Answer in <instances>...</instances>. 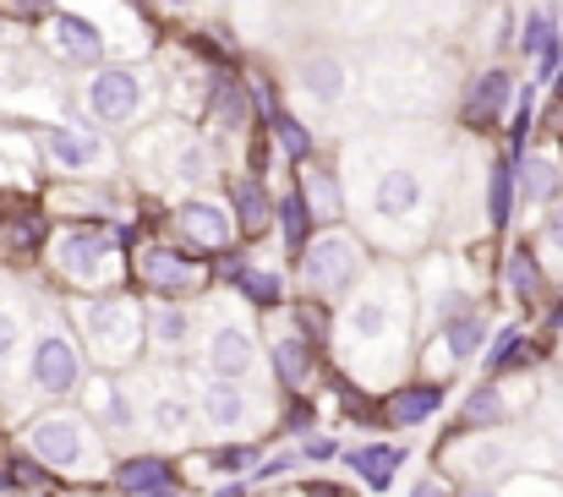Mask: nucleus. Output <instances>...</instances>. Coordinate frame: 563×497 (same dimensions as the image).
I'll return each instance as SVG.
<instances>
[{"mask_svg": "<svg viewBox=\"0 0 563 497\" xmlns=\"http://www.w3.org/2000/svg\"><path fill=\"white\" fill-rule=\"evenodd\" d=\"M559 93H563V82H559Z\"/></svg>", "mask_w": 563, "mask_h": 497, "instance_id": "nucleus-52", "label": "nucleus"}, {"mask_svg": "<svg viewBox=\"0 0 563 497\" xmlns=\"http://www.w3.org/2000/svg\"><path fill=\"white\" fill-rule=\"evenodd\" d=\"M38 143H44V165L60 169V175H99V169H110V148L88 126H49Z\"/></svg>", "mask_w": 563, "mask_h": 497, "instance_id": "nucleus-9", "label": "nucleus"}, {"mask_svg": "<svg viewBox=\"0 0 563 497\" xmlns=\"http://www.w3.org/2000/svg\"><path fill=\"white\" fill-rule=\"evenodd\" d=\"M0 241H5V252H33V246L44 241V213L11 208V213L0 219Z\"/></svg>", "mask_w": 563, "mask_h": 497, "instance_id": "nucleus-34", "label": "nucleus"}, {"mask_svg": "<svg viewBox=\"0 0 563 497\" xmlns=\"http://www.w3.org/2000/svg\"><path fill=\"white\" fill-rule=\"evenodd\" d=\"M27 454L44 460L55 476H88V465L99 460L93 421L82 410H49L27 427Z\"/></svg>", "mask_w": 563, "mask_h": 497, "instance_id": "nucleus-1", "label": "nucleus"}, {"mask_svg": "<svg viewBox=\"0 0 563 497\" xmlns=\"http://www.w3.org/2000/svg\"><path fill=\"white\" fill-rule=\"evenodd\" d=\"M465 497H515V493H504V487H471Z\"/></svg>", "mask_w": 563, "mask_h": 497, "instance_id": "nucleus-47", "label": "nucleus"}, {"mask_svg": "<svg viewBox=\"0 0 563 497\" xmlns=\"http://www.w3.org/2000/svg\"><path fill=\"white\" fill-rule=\"evenodd\" d=\"M504 421H509L504 388L487 377V383L471 388V399H465V410H460V421H454V438H465V432H493V427H504Z\"/></svg>", "mask_w": 563, "mask_h": 497, "instance_id": "nucleus-20", "label": "nucleus"}, {"mask_svg": "<svg viewBox=\"0 0 563 497\" xmlns=\"http://www.w3.org/2000/svg\"><path fill=\"white\" fill-rule=\"evenodd\" d=\"M312 497H345L340 487H312Z\"/></svg>", "mask_w": 563, "mask_h": 497, "instance_id": "nucleus-48", "label": "nucleus"}, {"mask_svg": "<svg viewBox=\"0 0 563 497\" xmlns=\"http://www.w3.org/2000/svg\"><path fill=\"white\" fill-rule=\"evenodd\" d=\"M526 350H531V344H526V333L504 329V333H498V344L487 350V372H509L515 361H526Z\"/></svg>", "mask_w": 563, "mask_h": 497, "instance_id": "nucleus-38", "label": "nucleus"}, {"mask_svg": "<svg viewBox=\"0 0 563 497\" xmlns=\"http://www.w3.org/2000/svg\"><path fill=\"white\" fill-rule=\"evenodd\" d=\"M301 197L312 202V213H318L323 224H334V219H340V208H345L340 180H334V169L329 165H307L301 169Z\"/></svg>", "mask_w": 563, "mask_h": 497, "instance_id": "nucleus-27", "label": "nucleus"}, {"mask_svg": "<svg viewBox=\"0 0 563 497\" xmlns=\"http://www.w3.org/2000/svg\"><path fill=\"white\" fill-rule=\"evenodd\" d=\"M394 290H383V296H362L351 312H345V344L351 350H373L383 344L388 333H394V301H388Z\"/></svg>", "mask_w": 563, "mask_h": 497, "instance_id": "nucleus-15", "label": "nucleus"}, {"mask_svg": "<svg viewBox=\"0 0 563 497\" xmlns=\"http://www.w3.org/2000/svg\"><path fill=\"white\" fill-rule=\"evenodd\" d=\"M176 224H181V235L197 241L202 252H219V246L230 241V208H219V202H208V197H187V202L176 208Z\"/></svg>", "mask_w": 563, "mask_h": 497, "instance_id": "nucleus-16", "label": "nucleus"}, {"mask_svg": "<svg viewBox=\"0 0 563 497\" xmlns=\"http://www.w3.org/2000/svg\"><path fill=\"white\" fill-rule=\"evenodd\" d=\"M520 49L537 60V82H553V71H559L563 60V33H559V5L553 0H542V5H531L526 11V33H520Z\"/></svg>", "mask_w": 563, "mask_h": 497, "instance_id": "nucleus-13", "label": "nucleus"}, {"mask_svg": "<svg viewBox=\"0 0 563 497\" xmlns=\"http://www.w3.org/2000/svg\"><path fill=\"white\" fill-rule=\"evenodd\" d=\"M405 497H454V487H449L443 476H421V482H416Z\"/></svg>", "mask_w": 563, "mask_h": 497, "instance_id": "nucleus-45", "label": "nucleus"}, {"mask_svg": "<svg viewBox=\"0 0 563 497\" xmlns=\"http://www.w3.org/2000/svg\"><path fill=\"white\" fill-rule=\"evenodd\" d=\"M55 268L71 279V285H88V290H99V285H110L115 279V268H121V257H115V241L104 235V230H66L60 241H55Z\"/></svg>", "mask_w": 563, "mask_h": 497, "instance_id": "nucleus-5", "label": "nucleus"}, {"mask_svg": "<svg viewBox=\"0 0 563 497\" xmlns=\"http://www.w3.org/2000/svg\"><path fill=\"white\" fill-rule=\"evenodd\" d=\"M318 344H323V339H307V333H274V339H268V355H274V372H279L285 388H301V383L312 377Z\"/></svg>", "mask_w": 563, "mask_h": 497, "instance_id": "nucleus-17", "label": "nucleus"}, {"mask_svg": "<svg viewBox=\"0 0 563 497\" xmlns=\"http://www.w3.org/2000/svg\"><path fill=\"white\" fill-rule=\"evenodd\" d=\"M213 115H219V126L241 132V126L252 121V93H246V82L219 77V82H213Z\"/></svg>", "mask_w": 563, "mask_h": 497, "instance_id": "nucleus-32", "label": "nucleus"}, {"mask_svg": "<svg viewBox=\"0 0 563 497\" xmlns=\"http://www.w3.org/2000/svg\"><path fill=\"white\" fill-rule=\"evenodd\" d=\"M301 460H307L301 449H285V454H268V460H263V465H257L252 476H257V482H274V476H285V471H296Z\"/></svg>", "mask_w": 563, "mask_h": 497, "instance_id": "nucleus-39", "label": "nucleus"}, {"mask_svg": "<svg viewBox=\"0 0 563 497\" xmlns=\"http://www.w3.org/2000/svg\"><path fill=\"white\" fill-rule=\"evenodd\" d=\"M154 339H159L165 350H187V339H191V312L187 307H176V301L159 307V312H154Z\"/></svg>", "mask_w": 563, "mask_h": 497, "instance_id": "nucleus-36", "label": "nucleus"}, {"mask_svg": "<svg viewBox=\"0 0 563 497\" xmlns=\"http://www.w3.org/2000/svg\"><path fill=\"white\" fill-rule=\"evenodd\" d=\"M515 191H520V165H515V159H493V165H487V224H493V230L509 224Z\"/></svg>", "mask_w": 563, "mask_h": 497, "instance_id": "nucleus-26", "label": "nucleus"}, {"mask_svg": "<svg viewBox=\"0 0 563 497\" xmlns=\"http://www.w3.org/2000/svg\"><path fill=\"white\" fill-rule=\"evenodd\" d=\"M345 460H351V471H356L373 493H383V487H394V471L405 465V449H394V443H362V449H351Z\"/></svg>", "mask_w": 563, "mask_h": 497, "instance_id": "nucleus-25", "label": "nucleus"}, {"mask_svg": "<svg viewBox=\"0 0 563 497\" xmlns=\"http://www.w3.org/2000/svg\"><path fill=\"white\" fill-rule=\"evenodd\" d=\"M148 432L165 438V443H187V432H191L187 394H165V399H154V405H148Z\"/></svg>", "mask_w": 563, "mask_h": 497, "instance_id": "nucleus-28", "label": "nucleus"}, {"mask_svg": "<svg viewBox=\"0 0 563 497\" xmlns=\"http://www.w3.org/2000/svg\"><path fill=\"white\" fill-rule=\"evenodd\" d=\"M219 497H246V487H219Z\"/></svg>", "mask_w": 563, "mask_h": 497, "instance_id": "nucleus-49", "label": "nucleus"}, {"mask_svg": "<svg viewBox=\"0 0 563 497\" xmlns=\"http://www.w3.org/2000/svg\"><path fill=\"white\" fill-rule=\"evenodd\" d=\"M93 416H99V427H110V438H132V432H137V405H132L126 388L110 383V377L93 383Z\"/></svg>", "mask_w": 563, "mask_h": 497, "instance_id": "nucleus-24", "label": "nucleus"}, {"mask_svg": "<svg viewBox=\"0 0 563 497\" xmlns=\"http://www.w3.org/2000/svg\"><path fill=\"white\" fill-rule=\"evenodd\" d=\"M27 377H33V388H38V394H49V399H66V394L82 383V355H77V344H71V339H66L60 329H44L38 339H33Z\"/></svg>", "mask_w": 563, "mask_h": 497, "instance_id": "nucleus-6", "label": "nucleus"}, {"mask_svg": "<svg viewBox=\"0 0 563 497\" xmlns=\"http://www.w3.org/2000/svg\"><path fill=\"white\" fill-rule=\"evenodd\" d=\"M443 460H454L460 465V476H476V482H498V476H509V471H520V449L493 427V432H465L454 449L443 443Z\"/></svg>", "mask_w": 563, "mask_h": 497, "instance_id": "nucleus-7", "label": "nucleus"}, {"mask_svg": "<svg viewBox=\"0 0 563 497\" xmlns=\"http://www.w3.org/2000/svg\"><path fill=\"white\" fill-rule=\"evenodd\" d=\"M246 388H241V377H213L208 388H202V416H208V427H219V432H230V427H246Z\"/></svg>", "mask_w": 563, "mask_h": 497, "instance_id": "nucleus-19", "label": "nucleus"}, {"mask_svg": "<svg viewBox=\"0 0 563 497\" xmlns=\"http://www.w3.org/2000/svg\"><path fill=\"white\" fill-rule=\"evenodd\" d=\"M208 366H213V377H246L252 366H257V344H252V333L246 329H213L208 339Z\"/></svg>", "mask_w": 563, "mask_h": 497, "instance_id": "nucleus-18", "label": "nucleus"}, {"mask_svg": "<svg viewBox=\"0 0 563 497\" xmlns=\"http://www.w3.org/2000/svg\"><path fill=\"white\" fill-rule=\"evenodd\" d=\"M44 44L66 60V66H104L110 55V38L93 16H77V11H55L49 27H44Z\"/></svg>", "mask_w": 563, "mask_h": 497, "instance_id": "nucleus-8", "label": "nucleus"}, {"mask_svg": "<svg viewBox=\"0 0 563 497\" xmlns=\"http://www.w3.org/2000/svg\"><path fill=\"white\" fill-rule=\"evenodd\" d=\"M82 99H88V115H93L99 126L126 132V126L143 115V104H148V77H143L137 66H93Z\"/></svg>", "mask_w": 563, "mask_h": 497, "instance_id": "nucleus-4", "label": "nucleus"}, {"mask_svg": "<svg viewBox=\"0 0 563 497\" xmlns=\"http://www.w3.org/2000/svg\"><path fill=\"white\" fill-rule=\"evenodd\" d=\"M509 99H515V71L487 66V71H476V77H471L465 104H460V121H465L471 132H487V126H498V121H504Z\"/></svg>", "mask_w": 563, "mask_h": 497, "instance_id": "nucleus-12", "label": "nucleus"}, {"mask_svg": "<svg viewBox=\"0 0 563 497\" xmlns=\"http://www.w3.org/2000/svg\"><path fill=\"white\" fill-rule=\"evenodd\" d=\"M224 274H230V285H235V290H241L246 301H257V307H274V301L285 296L279 274H263V268H252L246 257H235V263H230Z\"/></svg>", "mask_w": 563, "mask_h": 497, "instance_id": "nucleus-31", "label": "nucleus"}, {"mask_svg": "<svg viewBox=\"0 0 563 497\" xmlns=\"http://www.w3.org/2000/svg\"><path fill=\"white\" fill-rule=\"evenodd\" d=\"M148 497H176V493H170V487H159V493H148Z\"/></svg>", "mask_w": 563, "mask_h": 497, "instance_id": "nucleus-50", "label": "nucleus"}, {"mask_svg": "<svg viewBox=\"0 0 563 497\" xmlns=\"http://www.w3.org/2000/svg\"><path fill=\"white\" fill-rule=\"evenodd\" d=\"M301 454H307V465H318V460H334L340 449H334L329 438H307V443H301Z\"/></svg>", "mask_w": 563, "mask_h": 497, "instance_id": "nucleus-46", "label": "nucleus"}, {"mask_svg": "<svg viewBox=\"0 0 563 497\" xmlns=\"http://www.w3.org/2000/svg\"><path fill=\"white\" fill-rule=\"evenodd\" d=\"M542 241H548V252H553V263L563 268V202L548 213V224H542Z\"/></svg>", "mask_w": 563, "mask_h": 497, "instance_id": "nucleus-41", "label": "nucleus"}, {"mask_svg": "<svg viewBox=\"0 0 563 497\" xmlns=\"http://www.w3.org/2000/svg\"><path fill=\"white\" fill-rule=\"evenodd\" d=\"M252 460H257L252 449H219V454H213V471H224V476H235V471H246Z\"/></svg>", "mask_w": 563, "mask_h": 497, "instance_id": "nucleus-42", "label": "nucleus"}, {"mask_svg": "<svg viewBox=\"0 0 563 497\" xmlns=\"http://www.w3.org/2000/svg\"><path fill=\"white\" fill-rule=\"evenodd\" d=\"M268 126H274V137H279V148H285L290 159H307V154H312V132H307L296 115H285V110H268Z\"/></svg>", "mask_w": 563, "mask_h": 497, "instance_id": "nucleus-37", "label": "nucleus"}, {"mask_svg": "<svg viewBox=\"0 0 563 497\" xmlns=\"http://www.w3.org/2000/svg\"><path fill=\"white\" fill-rule=\"evenodd\" d=\"M82 323H88V344H93V355L104 366H132L143 355V312H137L132 296H99V301H88Z\"/></svg>", "mask_w": 563, "mask_h": 497, "instance_id": "nucleus-2", "label": "nucleus"}, {"mask_svg": "<svg viewBox=\"0 0 563 497\" xmlns=\"http://www.w3.org/2000/svg\"><path fill=\"white\" fill-rule=\"evenodd\" d=\"M531 115H537V93H520V110H515V126H509L515 148H526V137H531Z\"/></svg>", "mask_w": 563, "mask_h": 497, "instance_id": "nucleus-40", "label": "nucleus"}, {"mask_svg": "<svg viewBox=\"0 0 563 497\" xmlns=\"http://www.w3.org/2000/svg\"><path fill=\"white\" fill-rule=\"evenodd\" d=\"M16 339H22V323H16V312H5V307H0V361H5V355L16 350Z\"/></svg>", "mask_w": 563, "mask_h": 497, "instance_id": "nucleus-44", "label": "nucleus"}, {"mask_svg": "<svg viewBox=\"0 0 563 497\" xmlns=\"http://www.w3.org/2000/svg\"><path fill=\"white\" fill-rule=\"evenodd\" d=\"M0 33H5V22H0Z\"/></svg>", "mask_w": 563, "mask_h": 497, "instance_id": "nucleus-51", "label": "nucleus"}, {"mask_svg": "<svg viewBox=\"0 0 563 497\" xmlns=\"http://www.w3.org/2000/svg\"><path fill=\"white\" fill-rule=\"evenodd\" d=\"M443 405V383H405L388 394V427H421Z\"/></svg>", "mask_w": 563, "mask_h": 497, "instance_id": "nucleus-23", "label": "nucleus"}, {"mask_svg": "<svg viewBox=\"0 0 563 497\" xmlns=\"http://www.w3.org/2000/svg\"><path fill=\"white\" fill-rule=\"evenodd\" d=\"M274 213H279V224H285V246H290V252H307V230H312V219H318L312 202H307V197H285Z\"/></svg>", "mask_w": 563, "mask_h": 497, "instance_id": "nucleus-35", "label": "nucleus"}, {"mask_svg": "<svg viewBox=\"0 0 563 497\" xmlns=\"http://www.w3.org/2000/svg\"><path fill=\"white\" fill-rule=\"evenodd\" d=\"M542 285H548V274L537 263V246H515L509 252V290L520 301H542Z\"/></svg>", "mask_w": 563, "mask_h": 497, "instance_id": "nucleus-33", "label": "nucleus"}, {"mask_svg": "<svg viewBox=\"0 0 563 497\" xmlns=\"http://www.w3.org/2000/svg\"><path fill=\"white\" fill-rule=\"evenodd\" d=\"M115 487H121V493H159V487H170V465H165V460H159V454H143V460H126V465H121V471H115Z\"/></svg>", "mask_w": 563, "mask_h": 497, "instance_id": "nucleus-30", "label": "nucleus"}, {"mask_svg": "<svg viewBox=\"0 0 563 497\" xmlns=\"http://www.w3.org/2000/svg\"><path fill=\"white\" fill-rule=\"evenodd\" d=\"M132 268H137L143 290H154V296H187L202 285V263L176 252V246H143Z\"/></svg>", "mask_w": 563, "mask_h": 497, "instance_id": "nucleus-11", "label": "nucleus"}, {"mask_svg": "<svg viewBox=\"0 0 563 497\" xmlns=\"http://www.w3.org/2000/svg\"><path fill=\"white\" fill-rule=\"evenodd\" d=\"M362 268H367V252H362V241L345 235V230H329V235H318V241L301 252V285H307L312 296H323V301L345 296V290L362 279Z\"/></svg>", "mask_w": 563, "mask_h": 497, "instance_id": "nucleus-3", "label": "nucleus"}, {"mask_svg": "<svg viewBox=\"0 0 563 497\" xmlns=\"http://www.w3.org/2000/svg\"><path fill=\"white\" fill-rule=\"evenodd\" d=\"M421 208H427V186H421V175L410 165H394L377 175V186H373L377 219H416Z\"/></svg>", "mask_w": 563, "mask_h": 497, "instance_id": "nucleus-14", "label": "nucleus"}, {"mask_svg": "<svg viewBox=\"0 0 563 497\" xmlns=\"http://www.w3.org/2000/svg\"><path fill=\"white\" fill-rule=\"evenodd\" d=\"M296 77H301V88H307L318 104H334V99H345V88H351L340 55H307V60L296 66Z\"/></svg>", "mask_w": 563, "mask_h": 497, "instance_id": "nucleus-22", "label": "nucleus"}, {"mask_svg": "<svg viewBox=\"0 0 563 497\" xmlns=\"http://www.w3.org/2000/svg\"><path fill=\"white\" fill-rule=\"evenodd\" d=\"M438 339H443V355H449V361L482 355V344H487V318H482V307L465 301L460 290H449V296L438 301Z\"/></svg>", "mask_w": 563, "mask_h": 497, "instance_id": "nucleus-10", "label": "nucleus"}, {"mask_svg": "<svg viewBox=\"0 0 563 497\" xmlns=\"http://www.w3.org/2000/svg\"><path fill=\"white\" fill-rule=\"evenodd\" d=\"M312 421H318V410H312L307 399H296V405L285 410V432H312Z\"/></svg>", "mask_w": 563, "mask_h": 497, "instance_id": "nucleus-43", "label": "nucleus"}, {"mask_svg": "<svg viewBox=\"0 0 563 497\" xmlns=\"http://www.w3.org/2000/svg\"><path fill=\"white\" fill-rule=\"evenodd\" d=\"M520 197L526 202H553L563 186V159L553 148H537V154H520Z\"/></svg>", "mask_w": 563, "mask_h": 497, "instance_id": "nucleus-21", "label": "nucleus"}, {"mask_svg": "<svg viewBox=\"0 0 563 497\" xmlns=\"http://www.w3.org/2000/svg\"><path fill=\"white\" fill-rule=\"evenodd\" d=\"M230 208H235V224L246 230V235H263L268 230V197H263V186L257 180H230Z\"/></svg>", "mask_w": 563, "mask_h": 497, "instance_id": "nucleus-29", "label": "nucleus"}]
</instances>
